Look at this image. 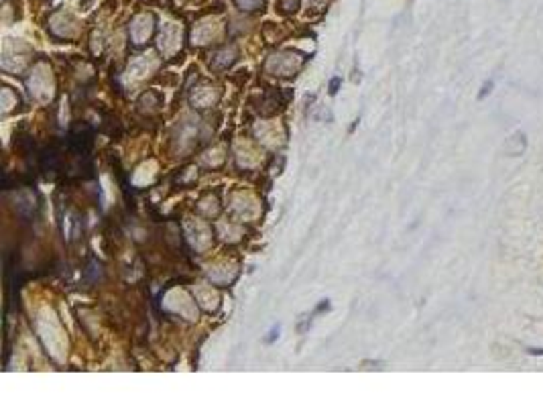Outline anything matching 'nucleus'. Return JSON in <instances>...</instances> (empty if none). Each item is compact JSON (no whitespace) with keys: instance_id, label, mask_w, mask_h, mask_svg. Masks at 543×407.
<instances>
[{"instance_id":"obj_2","label":"nucleus","mask_w":543,"mask_h":407,"mask_svg":"<svg viewBox=\"0 0 543 407\" xmlns=\"http://www.w3.org/2000/svg\"><path fill=\"white\" fill-rule=\"evenodd\" d=\"M529 355H543V348H529Z\"/></svg>"},{"instance_id":"obj_1","label":"nucleus","mask_w":543,"mask_h":407,"mask_svg":"<svg viewBox=\"0 0 543 407\" xmlns=\"http://www.w3.org/2000/svg\"><path fill=\"white\" fill-rule=\"evenodd\" d=\"M493 88H495V82L493 80H488V82H484V86H482V90H480V94H478V100H484L491 92H493Z\"/></svg>"}]
</instances>
